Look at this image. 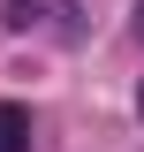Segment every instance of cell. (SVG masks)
<instances>
[{
	"instance_id": "1",
	"label": "cell",
	"mask_w": 144,
	"mask_h": 152,
	"mask_svg": "<svg viewBox=\"0 0 144 152\" xmlns=\"http://www.w3.org/2000/svg\"><path fill=\"white\" fill-rule=\"evenodd\" d=\"M0 152H31V114L23 107H0Z\"/></svg>"
},
{
	"instance_id": "2",
	"label": "cell",
	"mask_w": 144,
	"mask_h": 152,
	"mask_svg": "<svg viewBox=\"0 0 144 152\" xmlns=\"http://www.w3.org/2000/svg\"><path fill=\"white\" fill-rule=\"evenodd\" d=\"M8 23H15V31H31V23H38V0H8Z\"/></svg>"
},
{
	"instance_id": "3",
	"label": "cell",
	"mask_w": 144,
	"mask_h": 152,
	"mask_svg": "<svg viewBox=\"0 0 144 152\" xmlns=\"http://www.w3.org/2000/svg\"><path fill=\"white\" fill-rule=\"evenodd\" d=\"M137 107H144V91H137Z\"/></svg>"
}]
</instances>
